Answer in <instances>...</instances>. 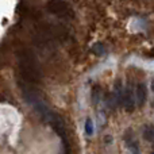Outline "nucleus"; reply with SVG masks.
Segmentation results:
<instances>
[{
	"label": "nucleus",
	"instance_id": "f257e3e1",
	"mask_svg": "<svg viewBox=\"0 0 154 154\" xmlns=\"http://www.w3.org/2000/svg\"><path fill=\"white\" fill-rule=\"evenodd\" d=\"M18 66L22 79L27 84H38L42 79L38 60L31 50H22L18 53Z\"/></svg>",
	"mask_w": 154,
	"mask_h": 154
},
{
	"label": "nucleus",
	"instance_id": "f03ea898",
	"mask_svg": "<svg viewBox=\"0 0 154 154\" xmlns=\"http://www.w3.org/2000/svg\"><path fill=\"white\" fill-rule=\"evenodd\" d=\"M49 12L54 14L56 16L61 19H70L73 18V11L70 8V5L65 2H49L46 4Z\"/></svg>",
	"mask_w": 154,
	"mask_h": 154
},
{
	"label": "nucleus",
	"instance_id": "7ed1b4c3",
	"mask_svg": "<svg viewBox=\"0 0 154 154\" xmlns=\"http://www.w3.org/2000/svg\"><path fill=\"white\" fill-rule=\"evenodd\" d=\"M135 93L133 92L131 87H127L125 89V93H123V107H125L126 111L131 112L135 108Z\"/></svg>",
	"mask_w": 154,
	"mask_h": 154
},
{
	"label": "nucleus",
	"instance_id": "20e7f679",
	"mask_svg": "<svg viewBox=\"0 0 154 154\" xmlns=\"http://www.w3.org/2000/svg\"><path fill=\"white\" fill-rule=\"evenodd\" d=\"M135 99H137V104L139 107H142L145 104L147 99V89L145 84H138L137 85V92H135Z\"/></svg>",
	"mask_w": 154,
	"mask_h": 154
},
{
	"label": "nucleus",
	"instance_id": "39448f33",
	"mask_svg": "<svg viewBox=\"0 0 154 154\" xmlns=\"http://www.w3.org/2000/svg\"><path fill=\"white\" fill-rule=\"evenodd\" d=\"M143 138L146 139V141H149V142H153L154 141V127H152V126H147V127H145V130H143Z\"/></svg>",
	"mask_w": 154,
	"mask_h": 154
},
{
	"label": "nucleus",
	"instance_id": "423d86ee",
	"mask_svg": "<svg viewBox=\"0 0 154 154\" xmlns=\"http://www.w3.org/2000/svg\"><path fill=\"white\" fill-rule=\"evenodd\" d=\"M85 133H87V135H92L93 134V123L91 119L85 120Z\"/></svg>",
	"mask_w": 154,
	"mask_h": 154
},
{
	"label": "nucleus",
	"instance_id": "0eeeda50",
	"mask_svg": "<svg viewBox=\"0 0 154 154\" xmlns=\"http://www.w3.org/2000/svg\"><path fill=\"white\" fill-rule=\"evenodd\" d=\"M92 50L95 51V53L97 54V56H101V54L104 53V46L101 45V43H96V45L92 48Z\"/></svg>",
	"mask_w": 154,
	"mask_h": 154
},
{
	"label": "nucleus",
	"instance_id": "6e6552de",
	"mask_svg": "<svg viewBox=\"0 0 154 154\" xmlns=\"http://www.w3.org/2000/svg\"><path fill=\"white\" fill-rule=\"evenodd\" d=\"M99 92H100V88H99V87H95L92 89V99H93V101H95V103H97L99 97H100V96H99Z\"/></svg>",
	"mask_w": 154,
	"mask_h": 154
}]
</instances>
